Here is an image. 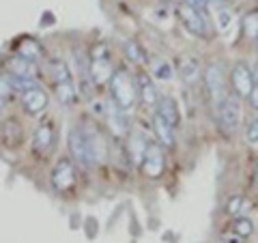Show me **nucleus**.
Here are the masks:
<instances>
[{
  "label": "nucleus",
  "instance_id": "obj_1",
  "mask_svg": "<svg viewBox=\"0 0 258 243\" xmlns=\"http://www.w3.org/2000/svg\"><path fill=\"white\" fill-rule=\"evenodd\" d=\"M108 88H110V99L114 101L118 108H123L125 112L132 110L136 106V101H138L136 78L123 67L114 69V74H112L110 82H108Z\"/></svg>",
  "mask_w": 258,
  "mask_h": 243
},
{
  "label": "nucleus",
  "instance_id": "obj_2",
  "mask_svg": "<svg viewBox=\"0 0 258 243\" xmlns=\"http://www.w3.org/2000/svg\"><path fill=\"white\" fill-rule=\"evenodd\" d=\"M47 71H50V78H52V84H54L56 99H58L62 106H74L80 93L76 88L74 76H71L67 63H62L60 58H52L47 63Z\"/></svg>",
  "mask_w": 258,
  "mask_h": 243
},
{
  "label": "nucleus",
  "instance_id": "obj_3",
  "mask_svg": "<svg viewBox=\"0 0 258 243\" xmlns=\"http://www.w3.org/2000/svg\"><path fill=\"white\" fill-rule=\"evenodd\" d=\"M215 116H217V127H220V132L226 138L235 136V132L241 125V97L226 95L224 101L215 110Z\"/></svg>",
  "mask_w": 258,
  "mask_h": 243
},
{
  "label": "nucleus",
  "instance_id": "obj_4",
  "mask_svg": "<svg viewBox=\"0 0 258 243\" xmlns=\"http://www.w3.org/2000/svg\"><path fill=\"white\" fill-rule=\"evenodd\" d=\"M203 84H205V93L209 103L217 110V106L224 101L226 93V82H224V71L220 63H209L207 69L203 71Z\"/></svg>",
  "mask_w": 258,
  "mask_h": 243
},
{
  "label": "nucleus",
  "instance_id": "obj_5",
  "mask_svg": "<svg viewBox=\"0 0 258 243\" xmlns=\"http://www.w3.org/2000/svg\"><path fill=\"white\" fill-rule=\"evenodd\" d=\"M67 147L71 153V159L76 164L84 166V168H93V157H91V149H88V138H86V129L84 125H76L69 129L67 136Z\"/></svg>",
  "mask_w": 258,
  "mask_h": 243
},
{
  "label": "nucleus",
  "instance_id": "obj_6",
  "mask_svg": "<svg viewBox=\"0 0 258 243\" xmlns=\"http://www.w3.org/2000/svg\"><path fill=\"white\" fill-rule=\"evenodd\" d=\"M112 74H114V69H112V60H110L106 45L103 43L95 45L93 56H91V78H93L95 86H106L110 82Z\"/></svg>",
  "mask_w": 258,
  "mask_h": 243
},
{
  "label": "nucleus",
  "instance_id": "obj_7",
  "mask_svg": "<svg viewBox=\"0 0 258 243\" xmlns=\"http://www.w3.org/2000/svg\"><path fill=\"white\" fill-rule=\"evenodd\" d=\"M140 170L144 176H149V179H159L161 174H164L166 170V149L161 147V144H153L149 142L147 151H144L142 155V161H140Z\"/></svg>",
  "mask_w": 258,
  "mask_h": 243
},
{
  "label": "nucleus",
  "instance_id": "obj_8",
  "mask_svg": "<svg viewBox=\"0 0 258 243\" xmlns=\"http://www.w3.org/2000/svg\"><path fill=\"white\" fill-rule=\"evenodd\" d=\"M230 84H232V91H235L237 97L247 99V95L252 93V88L256 84L254 71L249 69V65L235 63V67H232V71H230Z\"/></svg>",
  "mask_w": 258,
  "mask_h": 243
},
{
  "label": "nucleus",
  "instance_id": "obj_9",
  "mask_svg": "<svg viewBox=\"0 0 258 243\" xmlns=\"http://www.w3.org/2000/svg\"><path fill=\"white\" fill-rule=\"evenodd\" d=\"M76 166L74 161H71L69 157H62L56 161V166L52 170V188L56 192H69L74 190L76 185Z\"/></svg>",
  "mask_w": 258,
  "mask_h": 243
},
{
  "label": "nucleus",
  "instance_id": "obj_10",
  "mask_svg": "<svg viewBox=\"0 0 258 243\" xmlns=\"http://www.w3.org/2000/svg\"><path fill=\"white\" fill-rule=\"evenodd\" d=\"M179 18L183 22V26L187 28L191 35L196 37H207V22H205V15L198 13L189 3H181L179 5Z\"/></svg>",
  "mask_w": 258,
  "mask_h": 243
},
{
  "label": "nucleus",
  "instance_id": "obj_11",
  "mask_svg": "<svg viewBox=\"0 0 258 243\" xmlns=\"http://www.w3.org/2000/svg\"><path fill=\"white\" fill-rule=\"evenodd\" d=\"M47 101H50V97H47V93L39 84L22 93V108L30 116L41 114V112L47 108Z\"/></svg>",
  "mask_w": 258,
  "mask_h": 243
},
{
  "label": "nucleus",
  "instance_id": "obj_12",
  "mask_svg": "<svg viewBox=\"0 0 258 243\" xmlns=\"http://www.w3.org/2000/svg\"><path fill=\"white\" fill-rule=\"evenodd\" d=\"M106 118H108V125L112 129V134H114L116 138H127V134H129L127 112L123 108H118L112 99L106 103Z\"/></svg>",
  "mask_w": 258,
  "mask_h": 243
},
{
  "label": "nucleus",
  "instance_id": "obj_13",
  "mask_svg": "<svg viewBox=\"0 0 258 243\" xmlns=\"http://www.w3.org/2000/svg\"><path fill=\"white\" fill-rule=\"evenodd\" d=\"M54 147V127L50 123L39 125L35 136H32V153L37 157H45Z\"/></svg>",
  "mask_w": 258,
  "mask_h": 243
},
{
  "label": "nucleus",
  "instance_id": "obj_14",
  "mask_svg": "<svg viewBox=\"0 0 258 243\" xmlns=\"http://www.w3.org/2000/svg\"><path fill=\"white\" fill-rule=\"evenodd\" d=\"M136 88H138V99L142 101V106H147V108L157 106L159 93H157L155 84H153V80L144 74V71H140V74L136 76Z\"/></svg>",
  "mask_w": 258,
  "mask_h": 243
},
{
  "label": "nucleus",
  "instance_id": "obj_15",
  "mask_svg": "<svg viewBox=\"0 0 258 243\" xmlns=\"http://www.w3.org/2000/svg\"><path fill=\"white\" fill-rule=\"evenodd\" d=\"M153 134H155L157 142L164 149H174L176 147V136H174V127L170 123H166L157 112L153 114Z\"/></svg>",
  "mask_w": 258,
  "mask_h": 243
},
{
  "label": "nucleus",
  "instance_id": "obj_16",
  "mask_svg": "<svg viewBox=\"0 0 258 243\" xmlns=\"http://www.w3.org/2000/svg\"><path fill=\"white\" fill-rule=\"evenodd\" d=\"M179 76L187 86H194L203 80V69H200V60L194 56H183L179 60Z\"/></svg>",
  "mask_w": 258,
  "mask_h": 243
},
{
  "label": "nucleus",
  "instance_id": "obj_17",
  "mask_svg": "<svg viewBox=\"0 0 258 243\" xmlns=\"http://www.w3.org/2000/svg\"><path fill=\"white\" fill-rule=\"evenodd\" d=\"M155 112L166 120V123H170L174 129L181 125V112H179V106H176V101L172 97H159Z\"/></svg>",
  "mask_w": 258,
  "mask_h": 243
},
{
  "label": "nucleus",
  "instance_id": "obj_18",
  "mask_svg": "<svg viewBox=\"0 0 258 243\" xmlns=\"http://www.w3.org/2000/svg\"><path fill=\"white\" fill-rule=\"evenodd\" d=\"M9 76L22 80H37V65L15 54L9 63Z\"/></svg>",
  "mask_w": 258,
  "mask_h": 243
},
{
  "label": "nucleus",
  "instance_id": "obj_19",
  "mask_svg": "<svg viewBox=\"0 0 258 243\" xmlns=\"http://www.w3.org/2000/svg\"><path fill=\"white\" fill-rule=\"evenodd\" d=\"M18 56H22V58H26L30 63H39V58H41V47H39V43L35 41V39H20V43H18Z\"/></svg>",
  "mask_w": 258,
  "mask_h": 243
},
{
  "label": "nucleus",
  "instance_id": "obj_20",
  "mask_svg": "<svg viewBox=\"0 0 258 243\" xmlns=\"http://www.w3.org/2000/svg\"><path fill=\"white\" fill-rule=\"evenodd\" d=\"M151 74L155 76L159 82H170L174 78V69L170 67V63L164 60V58H155L151 63Z\"/></svg>",
  "mask_w": 258,
  "mask_h": 243
},
{
  "label": "nucleus",
  "instance_id": "obj_21",
  "mask_svg": "<svg viewBox=\"0 0 258 243\" xmlns=\"http://www.w3.org/2000/svg\"><path fill=\"white\" fill-rule=\"evenodd\" d=\"M123 47H125V56L132 63H136V65H144V63H147V52H144L142 47L134 41V39H127V41L123 43Z\"/></svg>",
  "mask_w": 258,
  "mask_h": 243
},
{
  "label": "nucleus",
  "instance_id": "obj_22",
  "mask_svg": "<svg viewBox=\"0 0 258 243\" xmlns=\"http://www.w3.org/2000/svg\"><path fill=\"white\" fill-rule=\"evenodd\" d=\"M147 147H149V142H147V138L144 136H132L129 138V155H132L136 161H142V155H144V151H147Z\"/></svg>",
  "mask_w": 258,
  "mask_h": 243
},
{
  "label": "nucleus",
  "instance_id": "obj_23",
  "mask_svg": "<svg viewBox=\"0 0 258 243\" xmlns=\"http://www.w3.org/2000/svg\"><path fill=\"white\" fill-rule=\"evenodd\" d=\"M232 230H235L241 239L252 237V234H254V222L249 220V217L237 215V217H235V222H232Z\"/></svg>",
  "mask_w": 258,
  "mask_h": 243
},
{
  "label": "nucleus",
  "instance_id": "obj_24",
  "mask_svg": "<svg viewBox=\"0 0 258 243\" xmlns=\"http://www.w3.org/2000/svg\"><path fill=\"white\" fill-rule=\"evenodd\" d=\"M247 209V200L241 196V194H235V196H230L228 198V202H226V211H228V215H232V217H237V215H241Z\"/></svg>",
  "mask_w": 258,
  "mask_h": 243
},
{
  "label": "nucleus",
  "instance_id": "obj_25",
  "mask_svg": "<svg viewBox=\"0 0 258 243\" xmlns=\"http://www.w3.org/2000/svg\"><path fill=\"white\" fill-rule=\"evenodd\" d=\"M243 35L247 39L258 37V13H247L243 20Z\"/></svg>",
  "mask_w": 258,
  "mask_h": 243
},
{
  "label": "nucleus",
  "instance_id": "obj_26",
  "mask_svg": "<svg viewBox=\"0 0 258 243\" xmlns=\"http://www.w3.org/2000/svg\"><path fill=\"white\" fill-rule=\"evenodd\" d=\"M215 24L222 32H226L232 26V11L230 9H217L215 11Z\"/></svg>",
  "mask_w": 258,
  "mask_h": 243
},
{
  "label": "nucleus",
  "instance_id": "obj_27",
  "mask_svg": "<svg viewBox=\"0 0 258 243\" xmlns=\"http://www.w3.org/2000/svg\"><path fill=\"white\" fill-rule=\"evenodd\" d=\"M245 142L252 144V147H258V116L247 120V125H245Z\"/></svg>",
  "mask_w": 258,
  "mask_h": 243
},
{
  "label": "nucleus",
  "instance_id": "obj_28",
  "mask_svg": "<svg viewBox=\"0 0 258 243\" xmlns=\"http://www.w3.org/2000/svg\"><path fill=\"white\" fill-rule=\"evenodd\" d=\"M187 3L196 9L198 13H203V15H207V9H209V0H187Z\"/></svg>",
  "mask_w": 258,
  "mask_h": 243
},
{
  "label": "nucleus",
  "instance_id": "obj_29",
  "mask_svg": "<svg viewBox=\"0 0 258 243\" xmlns=\"http://www.w3.org/2000/svg\"><path fill=\"white\" fill-rule=\"evenodd\" d=\"M247 101H249V106H252V110H256V112H258V84H254L252 93L247 95Z\"/></svg>",
  "mask_w": 258,
  "mask_h": 243
},
{
  "label": "nucleus",
  "instance_id": "obj_30",
  "mask_svg": "<svg viewBox=\"0 0 258 243\" xmlns=\"http://www.w3.org/2000/svg\"><path fill=\"white\" fill-rule=\"evenodd\" d=\"M222 241H224V243H241V237H239L237 232H235V234H224Z\"/></svg>",
  "mask_w": 258,
  "mask_h": 243
},
{
  "label": "nucleus",
  "instance_id": "obj_31",
  "mask_svg": "<svg viewBox=\"0 0 258 243\" xmlns=\"http://www.w3.org/2000/svg\"><path fill=\"white\" fill-rule=\"evenodd\" d=\"M254 183H256V188H258V168H256V172H254Z\"/></svg>",
  "mask_w": 258,
  "mask_h": 243
},
{
  "label": "nucleus",
  "instance_id": "obj_32",
  "mask_svg": "<svg viewBox=\"0 0 258 243\" xmlns=\"http://www.w3.org/2000/svg\"><path fill=\"white\" fill-rule=\"evenodd\" d=\"M256 43H258V37H256Z\"/></svg>",
  "mask_w": 258,
  "mask_h": 243
},
{
  "label": "nucleus",
  "instance_id": "obj_33",
  "mask_svg": "<svg viewBox=\"0 0 258 243\" xmlns=\"http://www.w3.org/2000/svg\"><path fill=\"white\" fill-rule=\"evenodd\" d=\"M183 3H187V0H183Z\"/></svg>",
  "mask_w": 258,
  "mask_h": 243
}]
</instances>
